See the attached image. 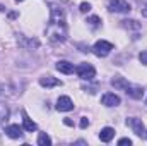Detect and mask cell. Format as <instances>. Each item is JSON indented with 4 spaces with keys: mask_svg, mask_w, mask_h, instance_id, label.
<instances>
[{
    "mask_svg": "<svg viewBox=\"0 0 147 146\" xmlns=\"http://www.w3.org/2000/svg\"><path fill=\"white\" fill-rule=\"evenodd\" d=\"M125 124L139 136V138H147V131H146V126H144V122L140 120V119H135V117H128L127 120H125Z\"/></svg>",
    "mask_w": 147,
    "mask_h": 146,
    "instance_id": "cell-2",
    "label": "cell"
},
{
    "mask_svg": "<svg viewBox=\"0 0 147 146\" xmlns=\"http://www.w3.org/2000/svg\"><path fill=\"white\" fill-rule=\"evenodd\" d=\"M22 127H24L28 132H33V131H36V122H34L33 119H29L26 112H22Z\"/></svg>",
    "mask_w": 147,
    "mask_h": 146,
    "instance_id": "cell-13",
    "label": "cell"
},
{
    "mask_svg": "<svg viewBox=\"0 0 147 146\" xmlns=\"http://www.w3.org/2000/svg\"><path fill=\"white\" fill-rule=\"evenodd\" d=\"M2 89H3V88H2V86H0V93H2Z\"/></svg>",
    "mask_w": 147,
    "mask_h": 146,
    "instance_id": "cell-25",
    "label": "cell"
},
{
    "mask_svg": "<svg viewBox=\"0 0 147 146\" xmlns=\"http://www.w3.org/2000/svg\"><path fill=\"white\" fill-rule=\"evenodd\" d=\"M110 12H130V3L125 0H113L108 5Z\"/></svg>",
    "mask_w": 147,
    "mask_h": 146,
    "instance_id": "cell-6",
    "label": "cell"
},
{
    "mask_svg": "<svg viewBox=\"0 0 147 146\" xmlns=\"http://www.w3.org/2000/svg\"><path fill=\"white\" fill-rule=\"evenodd\" d=\"M57 110L58 112H70V110H74V102L69 96H60L57 102Z\"/></svg>",
    "mask_w": 147,
    "mask_h": 146,
    "instance_id": "cell-9",
    "label": "cell"
},
{
    "mask_svg": "<svg viewBox=\"0 0 147 146\" xmlns=\"http://www.w3.org/2000/svg\"><path fill=\"white\" fill-rule=\"evenodd\" d=\"M118 145L120 146H125V145H132V139H128V138H121V139H120V141H118Z\"/></svg>",
    "mask_w": 147,
    "mask_h": 146,
    "instance_id": "cell-22",
    "label": "cell"
},
{
    "mask_svg": "<svg viewBox=\"0 0 147 146\" xmlns=\"http://www.w3.org/2000/svg\"><path fill=\"white\" fill-rule=\"evenodd\" d=\"M146 103H147V100H146Z\"/></svg>",
    "mask_w": 147,
    "mask_h": 146,
    "instance_id": "cell-27",
    "label": "cell"
},
{
    "mask_svg": "<svg viewBox=\"0 0 147 146\" xmlns=\"http://www.w3.org/2000/svg\"><path fill=\"white\" fill-rule=\"evenodd\" d=\"M75 72H77V76H79L80 79H84V81H91V79L96 77V69H94L91 64H87V62L79 64V65L75 67Z\"/></svg>",
    "mask_w": 147,
    "mask_h": 146,
    "instance_id": "cell-3",
    "label": "cell"
},
{
    "mask_svg": "<svg viewBox=\"0 0 147 146\" xmlns=\"http://www.w3.org/2000/svg\"><path fill=\"white\" fill-rule=\"evenodd\" d=\"M50 12H51V16H50V26H55V28H63V29H67V19H65V10L60 7V5H57V3H51L50 5Z\"/></svg>",
    "mask_w": 147,
    "mask_h": 146,
    "instance_id": "cell-1",
    "label": "cell"
},
{
    "mask_svg": "<svg viewBox=\"0 0 147 146\" xmlns=\"http://www.w3.org/2000/svg\"><path fill=\"white\" fill-rule=\"evenodd\" d=\"M5 134L9 136V138H12V139H19V138H22V127L21 126H17V124H10V126H7L5 127Z\"/></svg>",
    "mask_w": 147,
    "mask_h": 146,
    "instance_id": "cell-10",
    "label": "cell"
},
{
    "mask_svg": "<svg viewBox=\"0 0 147 146\" xmlns=\"http://www.w3.org/2000/svg\"><path fill=\"white\" fill-rule=\"evenodd\" d=\"M121 26L125 29H140V23H137L135 19H125L121 21Z\"/></svg>",
    "mask_w": 147,
    "mask_h": 146,
    "instance_id": "cell-16",
    "label": "cell"
},
{
    "mask_svg": "<svg viewBox=\"0 0 147 146\" xmlns=\"http://www.w3.org/2000/svg\"><path fill=\"white\" fill-rule=\"evenodd\" d=\"M63 124H65V126H74V122L70 120V119H65V120H63Z\"/></svg>",
    "mask_w": 147,
    "mask_h": 146,
    "instance_id": "cell-24",
    "label": "cell"
},
{
    "mask_svg": "<svg viewBox=\"0 0 147 146\" xmlns=\"http://www.w3.org/2000/svg\"><path fill=\"white\" fill-rule=\"evenodd\" d=\"M16 2H22V0H16Z\"/></svg>",
    "mask_w": 147,
    "mask_h": 146,
    "instance_id": "cell-26",
    "label": "cell"
},
{
    "mask_svg": "<svg viewBox=\"0 0 147 146\" xmlns=\"http://www.w3.org/2000/svg\"><path fill=\"white\" fill-rule=\"evenodd\" d=\"M91 9H92L91 3H87V2H82V3H80V12H89Z\"/></svg>",
    "mask_w": 147,
    "mask_h": 146,
    "instance_id": "cell-20",
    "label": "cell"
},
{
    "mask_svg": "<svg viewBox=\"0 0 147 146\" xmlns=\"http://www.w3.org/2000/svg\"><path fill=\"white\" fill-rule=\"evenodd\" d=\"M111 86H115L116 89H127L128 81H127L125 77H121V76H115V77L111 79Z\"/></svg>",
    "mask_w": 147,
    "mask_h": 146,
    "instance_id": "cell-15",
    "label": "cell"
},
{
    "mask_svg": "<svg viewBox=\"0 0 147 146\" xmlns=\"http://www.w3.org/2000/svg\"><path fill=\"white\" fill-rule=\"evenodd\" d=\"M7 117H9V107H7L5 103H0V124L5 122Z\"/></svg>",
    "mask_w": 147,
    "mask_h": 146,
    "instance_id": "cell-19",
    "label": "cell"
},
{
    "mask_svg": "<svg viewBox=\"0 0 147 146\" xmlns=\"http://www.w3.org/2000/svg\"><path fill=\"white\" fill-rule=\"evenodd\" d=\"M113 138H115V129H113V127H105V129H101L99 139H101L103 143H110Z\"/></svg>",
    "mask_w": 147,
    "mask_h": 146,
    "instance_id": "cell-14",
    "label": "cell"
},
{
    "mask_svg": "<svg viewBox=\"0 0 147 146\" xmlns=\"http://www.w3.org/2000/svg\"><path fill=\"white\" fill-rule=\"evenodd\" d=\"M55 67H57V71H58V72H62V74H72L74 71H75L74 64L67 62V60H58Z\"/></svg>",
    "mask_w": 147,
    "mask_h": 146,
    "instance_id": "cell-12",
    "label": "cell"
},
{
    "mask_svg": "<svg viewBox=\"0 0 147 146\" xmlns=\"http://www.w3.org/2000/svg\"><path fill=\"white\" fill-rule=\"evenodd\" d=\"M38 145L39 146H50L51 145V138H50L46 132H39V136H38Z\"/></svg>",
    "mask_w": 147,
    "mask_h": 146,
    "instance_id": "cell-17",
    "label": "cell"
},
{
    "mask_svg": "<svg viewBox=\"0 0 147 146\" xmlns=\"http://www.w3.org/2000/svg\"><path fill=\"white\" fill-rule=\"evenodd\" d=\"M39 84L43 88H55V86H62V81L57 79V77H53V76H50V74H46V76L39 77Z\"/></svg>",
    "mask_w": 147,
    "mask_h": 146,
    "instance_id": "cell-8",
    "label": "cell"
},
{
    "mask_svg": "<svg viewBox=\"0 0 147 146\" xmlns=\"http://www.w3.org/2000/svg\"><path fill=\"white\" fill-rule=\"evenodd\" d=\"M87 24H89V28H92V29H98L99 26H101V19L98 17V16H91V17H87V21H86Z\"/></svg>",
    "mask_w": 147,
    "mask_h": 146,
    "instance_id": "cell-18",
    "label": "cell"
},
{
    "mask_svg": "<svg viewBox=\"0 0 147 146\" xmlns=\"http://www.w3.org/2000/svg\"><path fill=\"white\" fill-rule=\"evenodd\" d=\"M17 45L24 50H33V48H38L41 43L38 38H28L24 35H17Z\"/></svg>",
    "mask_w": 147,
    "mask_h": 146,
    "instance_id": "cell-5",
    "label": "cell"
},
{
    "mask_svg": "<svg viewBox=\"0 0 147 146\" xmlns=\"http://www.w3.org/2000/svg\"><path fill=\"white\" fill-rule=\"evenodd\" d=\"M79 126H80L82 129H86V127L89 126V119H87V117H82V119H80V124H79Z\"/></svg>",
    "mask_w": 147,
    "mask_h": 146,
    "instance_id": "cell-23",
    "label": "cell"
},
{
    "mask_svg": "<svg viewBox=\"0 0 147 146\" xmlns=\"http://www.w3.org/2000/svg\"><path fill=\"white\" fill-rule=\"evenodd\" d=\"M125 91H127V95H128L130 98H134V100H140V98L144 96V88H140V86H132V84H128Z\"/></svg>",
    "mask_w": 147,
    "mask_h": 146,
    "instance_id": "cell-11",
    "label": "cell"
},
{
    "mask_svg": "<svg viewBox=\"0 0 147 146\" xmlns=\"http://www.w3.org/2000/svg\"><path fill=\"white\" fill-rule=\"evenodd\" d=\"M111 50H113V45H111L110 41H105V40L96 41L94 46H92V52H94V55H98V57H108Z\"/></svg>",
    "mask_w": 147,
    "mask_h": 146,
    "instance_id": "cell-4",
    "label": "cell"
},
{
    "mask_svg": "<svg viewBox=\"0 0 147 146\" xmlns=\"http://www.w3.org/2000/svg\"><path fill=\"white\" fill-rule=\"evenodd\" d=\"M139 60H140V64H144V65H147V50H144V52H140V55H139Z\"/></svg>",
    "mask_w": 147,
    "mask_h": 146,
    "instance_id": "cell-21",
    "label": "cell"
},
{
    "mask_svg": "<svg viewBox=\"0 0 147 146\" xmlns=\"http://www.w3.org/2000/svg\"><path fill=\"white\" fill-rule=\"evenodd\" d=\"M101 103L106 105V107H118V105L121 103V100H120V96L115 95V93H105V95L101 96Z\"/></svg>",
    "mask_w": 147,
    "mask_h": 146,
    "instance_id": "cell-7",
    "label": "cell"
}]
</instances>
